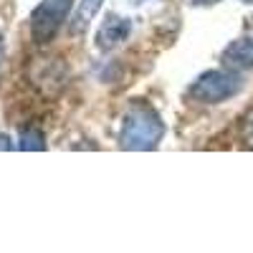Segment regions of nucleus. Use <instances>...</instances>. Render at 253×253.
<instances>
[{
	"label": "nucleus",
	"instance_id": "obj_10",
	"mask_svg": "<svg viewBox=\"0 0 253 253\" xmlns=\"http://www.w3.org/2000/svg\"><path fill=\"white\" fill-rule=\"evenodd\" d=\"M5 61V41H3V33H0V66H3Z\"/></svg>",
	"mask_w": 253,
	"mask_h": 253
},
{
	"label": "nucleus",
	"instance_id": "obj_4",
	"mask_svg": "<svg viewBox=\"0 0 253 253\" xmlns=\"http://www.w3.org/2000/svg\"><path fill=\"white\" fill-rule=\"evenodd\" d=\"M28 79L31 84L41 91V94H46V96H53L58 94L63 86H66V81H69V69H66V63H63L61 58H36L31 63V69H28Z\"/></svg>",
	"mask_w": 253,
	"mask_h": 253
},
{
	"label": "nucleus",
	"instance_id": "obj_6",
	"mask_svg": "<svg viewBox=\"0 0 253 253\" xmlns=\"http://www.w3.org/2000/svg\"><path fill=\"white\" fill-rule=\"evenodd\" d=\"M223 66L233 69V71L253 69V36L233 41V43L223 51Z\"/></svg>",
	"mask_w": 253,
	"mask_h": 253
},
{
	"label": "nucleus",
	"instance_id": "obj_8",
	"mask_svg": "<svg viewBox=\"0 0 253 253\" xmlns=\"http://www.w3.org/2000/svg\"><path fill=\"white\" fill-rule=\"evenodd\" d=\"M18 147L20 150H43L46 147V137L41 129H36V126H23L20 129V137H18Z\"/></svg>",
	"mask_w": 253,
	"mask_h": 253
},
{
	"label": "nucleus",
	"instance_id": "obj_14",
	"mask_svg": "<svg viewBox=\"0 0 253 253\" xmlns=\"http://www.w3.org/2000/svg\"><path fill=\"white\" fill-rule=\"evenodd\" d=\"M243 3H253V0H243Z\"/></svg>",
	"mask_w": 253,
	"mask_h": 253
},
{
	"label": "nucleus",
	"instance_id": "obj_9",
	"mask_svg": "<svg viewBox=\"0 0 253 253\" xmlns=\"http://www.w3.org/2000/svg\"><path fill=\"white\" fill-rule=\"evenodd\" d=\"M238 137H241V144L253 150V109L246 112V117L241 119V129H238Z\"/></svg>",
	"mask_w": 253,
	"mask_h": 253
},
{
	"label": "nucleus",
	"instance_id": "obj_2",
	"mask_svg": "<svg viewBox=\"0 0 253 253\" xmlns=\"http://www.w3.org/2000/svg\"><path fill=\"white\" fill-rule=\"evenodd\" d=\"M243 89V79L233 69H215L205 71L190 86V96L200 104H220L230 96H236Z\"/></svg>",
	"mask_w": 253,
	"mask_h": 253
},
{
	"label": "nucleus",
	"instance_id": "obj_12",
	"mask_svg": "<svg viewBox=\"0 0 253 253\" xmlns=\"http://www.w3.org/2000/svg\"><path fill=\"white\" fill-rule=\"evenodd\" d=\"M0 150H10V142H8V137H0Z\"/></svg>",
	"mask_w": 253,
	"mask_h": 253
},
{
	"label": "nucleus",
	"instance_id": "obj_5",
	"mask_svg": "<svg viewBox=\"0 0 253 253\" xmlns=\"http://www.w3.org/2000/svg\"><path fill=\"white\" fill-rule=\"evenodd\" d=\"M129 33H132V20H126L122 15H107V20L96 31V46L101 51H112L122 46L129 38Z\"/></svg>",
	"mask_w": 253,
	"mask_h": 253
},
{
	"label": "nucleus",
	"instance_id": "obj_3",
	"mask_svg": "<svg viewBox=\"0 0 253 253\" xmlns=\"http://www.w3.org/2000/svg\"><path fill=\"white\" fill-rule=\"evenodd\" d=\"M74 0H43L31 13V36L38 46H46L56 38L61 26L69 20Z\"/></svg>",
	"mask_w": 253,
	"mask_h": 253
},
{
	"label": "nucleus",
	"instance_id": "obj_7",
	"mask_svg": "<svg viewBox=\"0 0 253 253\" xmlns=\"http://www.w3.org/2000/svg\"><path fill=\"white\" fill-rule=\"evenodd\" d=\"M101 3H104V0H81V5H79V10H76V15L71 20V31L74 33H81L84 28H86L89 20L99 13Z\"/></svg>",
	"mask_w": 253,
	"mask_h": 253
},
{
	"label": "nucleus",
	"instance_id": "obj_11",
	"mask_svg": "<svg viewBox=\"0 0 253 253\" xmlns=\"http://www.w3.org/2000/svg\"><path fill=\"white\" fill-rule=\"evenodd\" d=\"M195 5H213V3H220V0H193Z\"/></svg>",
	"mask_w": 253,
	"mask_h": 253
},
{
	"label": "nucleus",
	"instance_id": "obj_1",
	"mask_svg": "<svg viewBox=\"0 0 253 253\" xmlns=\"http://www.w3.org/2000/svg\"><path fill=\"white\" fill-rule=\"evenodd\" d=\"M165 134V124L160 114L144 104H134V107L124 114L122 129H119V144L122 150H152L160 144Z\"/></svg>",
	"mask_w": 253,
	"mask_h": 253
},
{
	"label": "nucleus",
	"instance_id": "obj_13",
	"mask_svg": "<svg viewBox=\"0 0 253 253\" xmlns=\"http://www.w3.org/2000/svg\"><path fill=\"white\" fill-rule=\"evenodd\" d=\"M134 3H147V0H134Z\"/></svg>",
	"mask_w": 253,
	"mask_h": 253
}]
</instances>
